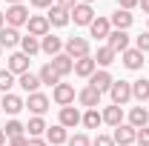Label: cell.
<instances>
[{"instance_id":"cell-37","label":"cell","mask_w":149,"mask_h":146,"mask_svg":"<svg viewBox=\"0 0 149 146\" xmlns=\"http://www.w3.org/2000/svg\"><path fill=\"white\" fill-rule=\"evenodd\" d=\"M135 146H149V126L138 129V135H135Z\"/></svg>"},{"instance_id":"cell-24","label":"cell","mask_w":149,"mask_h":146,"mask_svg":"<svg viewBox=\"0 0 149 146\" xmlns=\"http://www.w3.org/2000/svg\"><path fill=\"white\" fill-rule=\"evenodd\" d=\"M46 140H49L52 146H63L66 140H69V132L60 126V123H55V126H49V129H46Z\"/></svg>"},{"instance_id":"cell-7","label":"cell","mask_w":149,"mask_h":146,"mask_svg":"<svg viewBox=\"0 0 149 146\" xmlns=\"http://www.w3.org/2000/svg\"><path fill=\"white\" fill-rule=\"evenodd\" d=\"M26 29H29V35L32 37H46L49 32H52V26H49V20H46V15H32L29 17V23H26Z\"/></svg>"},{"instance_id":"cell-21","label":"cell","mask_w":149,"mask_h":146,"mask_svg":"<svg viewBox=\"0 0 149 146\" xmlns=\"http://www.w3.org/2000/svg\"><path fill=\"white\" fill-rule=\"evenodd\" d=\"M132 100H138V103H149V80H146V77L132 80Z\"/></svg>"},{"instance_id":"cell-47","label":"cell","mask_w":149,"mask_h":146,"mask_svg":"<svg viewBox=\"0 0 149 146\" xmlns=\"http://www.w3.org/2000/svg\"><path fill=\"white\" fill-rule=\"evenodd\" d=\"M6 3H9V6H17V3H23V0H6Z\"/></svg>"},{"instance_id":"cell-46","label":"cell","mask_w":149,"mask_h":146,"mask_svg":"<svg viewBox=\"0 0 149 146\" xmlns=\"http://www.w3.org/2000/svg\"><path fill=\"white\" fill-rule=\"evenodd\" d=\"M6 143V132H3V129H0V146Z\"/></svg>"},{"instance_id":"cell-14","label":"cell","mask_w":149,"mask_h":146,"mask_svg":"<svg viewBox=\"0 0 149 146\" xmlns=\"http://www.w3.org/2000/svg\"><path fill=\"white\" fill-rule=\"evenodd\" d=\"M80 120H83V115L74 109V106H63V109H60V120H57V123H60L63 129H74V126H80Z\"/></svg>"},{"instance_id":"cell-11","label":"cell","mask_w":149,"mask_h":146,"mask_svg":"<svg viewBox=\"0 0 149 146\" xmlns=\"http://www.w3.org/2000/svg\"><path fill=\"white\" fill-rule=\"evenodd\" d=\"M49 97L43 95V92H35V95H29V100H26V109L32 112V115H37V117H43V112L49 109Z\"/></svg>"},{"instance_id":"cell-5","label":"cell","mask_w":149,"mask_h":146,"mask_svg":"<svg viewBox=\"0 0 149 146\" xmlns=\"http://www.w3.org/2000/svg\"><path fill=\"white\" fill-rule=\"evenodd\" d=\"M135 135H138L135 126L120 123V126H115V132H112V140H115V146H135Z\"/></svg>"},{"instance_id":"cell-17","label":"cell","mask_w":149,"mask_h":146,"mask_svg":"<svg viewBox=\"0 0 149 146\" xmlns=\"http://www.w3.org/2000/svg\"><path fill=\"white\" fill-rule=\"evenodd\" d=\"M40 52H46L49 57L60 55V52H63V40H60V37H55L52 32H49L46 37H40Z\"/></svg>"},{"instance_id":"cell-48","label":"cell","mask_w":149,"mask_h":146,"mask_svg":"<svg viewBox=\"0 0 149 146\" xmlns=\"http://www.w3.org/2000/svg\"><path fill=\"white\" fill-rule=\"evenodd\" d=\"M77 3H89V6H92V3H95V0H77Z\"/></svg>"},{"instance_id":"cell-34","label":"cell","mask_w":149,"mask_h":146,"mask_svg":"<svg viewBox=\"0 0 149 146\" xmlns=\"http://www.w3.org/2000/svg\"><path fill=\"white\" fill-rule=\"evenodd\" d=\"M12 86H15V74L9 72V69H0V92H3V95H9Z\"/></svg>"},{"instance_id":"cell-10","label":"cell","mask_w":149,"mask_h":146,"mask_svg":"<svg viewBox=\"0 0 149 146\" xmlns=\"http://www.w3.org/2000/svg\"><path fill=\"white\" fill-rule=\"evenodd\" d=\"M100 97H103V95L97 89H92V86H83V89L77 92V103L86 106V109H97V106H100Z\"/></svg>"},{"instance_id":"cell-41","label":"cell","mask_w":149,"mask_h":146,"mask_svg":"<svg viewBox=\"0 0 149 146\" xmlns=\"http://www.w3.org/2000/svg\"><path fill=\"white\" fill-rule=\"evenodd\" d=\"M55 6H60V9H66V12H72L74 6H77V0H55Z\"/></svg>"},{"instance_id":"cell-30","label":"cell","mask_w":149,"mask_h":146,"mask_svg":"<svg viewBox=\"0 0 149 146\" xmlns=\"http://www.w3.org/2000/svg\"><path fill=\"white\" fill-rule=\"evenodd\" d=\"M46 120H43V117H32V120H29V123H26V132H29V138H40V135H46Z\"/></svg>"},{"instance_id":"cell-42","label":"cell","mask_w":149,"mask_h":146,"mask_svg":"<svg viewBox=\"0 0 149 146\" xmlns=\"http://www.w3.org/2000/svg\"><path fill=\"white\" fill-rule=\"evenodd\" d=\"M9 146H29V135H20V138H12Z\"/></svg>"},{"instance_id":"cell-13","label":"cell","mask_w":149,"mask_h":146,"mask_svg":"<svg viewBox=\"0 0 149 146\" xmlns=\"http://www.w3.org/2000/svg\"><path fill=\"white\" fill-rule=\"evenodd\" d=\"M49 63H52V69H55V72L60 74V77H66V74H72V72H74V60H72L69 55H66V52L55 55L52 60H49Z\"/></svg>"},{"instance_id":"cell-28","label":"cell","mask_w":149,"mask_h":146,"mask_svg":"<svg viewBox=\"0 0 149 146\" xmlns=\"http://www.w3.org/2000/svg\"><path fill=\"white\" fill-rule=\"evenodd\" d=\"M37 77H40V83H46V86H52V89H55L57 83L63 80V77H60V74L52 69V63H46V66H43V69L37 72Z\"/></svg>"},{"instance_id":"cell-33","label":"cell","mask_w":149,"mask_h":146,"mask_svg":"<svg viewBox=\"0 0 149 146\" xmlns=\"http://www.w3.org/2000/svg\"><path fill=\"white\" fill-rule=\"evenodd\" d=\"M3 132H6V138L12 140V138H20V135H26V126H23L20 120H15V117H12V120L6 123V129H3Z\"/></svg>"},{"instance_id":"cell-4","label":"cell","mask_w":149,"mask_h":146,"mask_svg":"<svg viewBox=\"0 0 149 146\" xmlns=\"http://www.w3.org/2000/svg\"><path fill=\"white\" fill-rule=\"evenodd\" d=\"M74 86H69V83H57L55 89H52V100H55L57 106L63 109V106H74Z\"/></svg>"},{"instance_id":"cell-45","label":"cell","mask_w":149,"mask_h":146,"mask_svg":"<svg viewBox=\"0 0 149 146\" xmlns=\"http://www.w3.org/2000/svg\"><path fill=\"white\" fill-rule=\"evenodd\" d=\"M6 26V12H0V29Z\"/></svg>"},{"instance_id":"cell-38","label":"cell","mask_w":149,"mask_h":146,"mask_svg":"<svg viewBox=\"0 0 149 146\" xmlns=\"http://www.w3.org/2000/svg\"><path fill=\"white\" fill-rule=\"evenodd\" d=\"M92 146H115V140H112V135H97L92 140Z\"/></svg>"},{"instance_id":"cell-35","label":"cell","mask_w":149,"mask_h":146,"mask_svg":"<svg viewBox=\"0 0 149 146\" xmlns=\"http://www.w3.org/2000/svg\"><path fill=\"white\" fill-rule=\"evenodd\" d=\"M135 49H138V52H143V55L149 52V32H143V35L135 37Z\"/></svg>"},{"instance_id":"cell-19","label":"cell","mask_w":149,"mask_h":146,"mask_svg":"<svg viewBox=\"0 0 149 146\" xmlns=\"http://www.w3.org/2000/svg\"><path fill=\"white\" fill-rule=\"evenodd\" d=\"M0 106H3V112L6 115H17L20 109H26V100L20 97V95H3V100H0Z\"/></svg>"},{"instance_id":"cell-39","label":"cell","mask_w":149,"mask_h":146,"mask_svg":"<svg viewBox=\"0 0 149 146\" xmlns=\"http://www.w3.org/2000/svg\"><path fill=\"white\" fill-rule=\"evenodd\" d=\"M29 3H32L35 9H52V6H55V0H29Z\"/></svg>"},{"instance_id":"cell-29","label":"cell","mask_w":149,"mask_h":146,"mask_svg":"<svg viewBox=\"0 0 149 146\" xmlns=\"http://www.w3.org/2000/svg\"><path fill=\"white\" fill-rule=\"evenodd\" d=\"M17 83H20V89H23V92H29V95H35V92L40 89V77H37V74H32V72L20 74V77H17Z\"/></svg>"},{"instance_id":"cell-26","label":"cell","mask_w":149,"mask_h":146,"mask_svg":"<svg viewBox=\"0 0 149 146\" xmlns=\"http://www.w3.org/2000/svg\"><path fill=\"white\" fill-rule=\"evenodd\" d=\"M132 15L129 12H123V9H118V12H115V15H112L109 17V23H112V29H118V32H126V29H129L132 26Z\"/></svg>"},{"instance_id":"cell-27","label":"cell","mask_w":149,"mask_h":146,"mask_svg":"<svg viewBox=\"0 0 149 146\" xmlns=\"http://www.w3.org/2000/svg\"><path fill=\"white\" fill-rule=\"evenodd\" d=\"M95 63H97V66H100V69H106V66H112V63H115V52H112L109 46H97V52H95Z\"/></svg>"},{"instance_id":"cell-12","label":"cell","mask_w":149,"mask_h":146,"mask_svg":"<svg viewBox=\"0 0 149 146\" xmlns=\"http://www.w3.org/2000/svg\"><path fill=\"white\" fill-rule=\"evenodd\" d=\"M112 83H115V77H112L106 69H97V72L89 77V86H92V89H97L100 95H103V92H109V89H112Z\"/></svg>"},{"instance_id":"cell-50","label":"cell","mask_w":149,"mask_h":146,"mask_svg":"<svg viewBox=\"0 0 149 146\" xmlns=\"http://www.w3.org/2000/svg\"><path fill=\"white\" fill-rule=\"evenodd\" d=\"M0 55H3V49H0Z\"/></svg>"},{"instance_id":"cell-8","label":"cell","mask_w":149,"mask_h":146,"mask_svg":"<svg viewBox=\"0 0 149 146\" xmlns=\"http://www.w3.org/2000/svg\"><path fill=\"white\" fill-rule=\"evenodd\" d=\"M6 69L15 74V77L26 74V72H29V55H23V52H15V55H9V60H6Z\"/></svg>"},{"instance_id":"cell-40","label":"cell","mask_w":149,"mask_h":146,"mask_svg":"<svg viewBox=\"0 0 149 146\" xmlns=\"http://www.w3.org/2000/svg\"><path fill=\"white\" fill-rule=\"evenodd\" d=\"M138 6V0H118V9H123V12H132Z\"/></svg>"},{"instance_id":"cell-23","label":"cell","mask_w":149,"mask_h":146,"mask_svg":"<svg viewBox=\"0 0 149 146\" xmlns=\"http://www.w3.org/2000/svg\"><path fill=\"white\" fill-rule=\"evenodd\" d=\"M20 43V32L12 29V26H3L0 29V49H15Z\"/></svg>"},{"instance_id":"cell-18","label":"cell","mask_w":149,"mask_h":146,"mask_svg":"<svg viewBox=\"0 0 149 146\" xmlns=\"http://www.w3.org/2000/svg\"><path fill=\"white\" fill-rule=\"evenodd\" d=\"M126 123L135 126V129L149 126V109H146V106H132V109H129V120H126Z\"/></svg>"},{"instance_id":"cell-43","label":"cell","mask_w":149,"mask_h":146,"mask_svg":"<svg viewBox=\"0 0 149 146\" xmlns=\"http://www.w3.org/2000/svg\"><path fill=\"white\" fill-rule=\"evenodd\" d=\"M29 146H46L43 138H29Z\"/></svg>"},{"instance_id":"cell-49","label":"cell","mask_w":149,"mask_h":146,"mask_svg":"<svg viewBox=\"0 0 149 146\" xmlns=\"http://www.w3.org/2000/svg\"><path fill=\"white\" fill-rule=\"evenodd\" d=\"M146 32H149V23H146Z\"/></svg>"},{"instance_id":"cell-36","label":"cell","mask_w":149,"mask_h":146,"mask_svg":"<svg viewBox=\"0 0 149 146\" xmlns=\"http://www.w3.org/2000/svg\"><path fill=\"white\" fill-rule=\"evenodd\" d=\"M66 143H69V146H92V140H89L86 135H80V132H77V135H72Z\"/></svg>"},{"instance_id":"cell-1","label":"cell","mask_w":149,"mask_h":146,"mask_svg":"<svg viewBox=\"0 0 149 146\" xmlns=\"http://www.w3.org/2000/svg\"><path fill=\"white\" fill-rule=\"evenodd\" d=\"M63 52L72 57V60H80V57L92 55V46H89L86 37H69V40L63 43Z\"/></svg>"},{"instance_id":"cell-15","label":"cell","mask_w":149,"mask_h":146,"mask_svg":"<svg viewBox=\"0 0 149 146\" xmlns=\"http://www.w3.org/2000/svg\"><path fill=\"white\" fill-rule=\"evenodd\" d=\"M97 72V63H95V57L92 55H86V57H80V60H74V74L77 77H92V74Z\"/></svg>"},{"instance_id":"cell-22","label":"cell","mask_w":149,"mask_h":146,"mask_svg":"<svg viewBox=\"0 0 149 146\" xmlns=\"http://www.w3.org/2000/svg\"><path fill=\"white\" fill-rule=\"evenodd\" d=\"M100 115H103V123H106V126H112V129L123 123V106H115V103H112V106H106Z\"/></svg>"},{"instance_id":"cell-31","label":"cell","mask_w":149,"mask_h":146,"mask_svg":"<svg viewBox=\"0 0 149 146\" xmlns=\"http://www.w3.org/2000/svg\"><path fill=\"white\" fill-rule=\"evenodd\" d=\"M80 123H83L86 129H97L100 123H103V115H100L97 109H86V112H83V120H80Z\"/></svg>"},{"instance_id":"cell-3","label":"cell","mask_w":149,"mask_h":146,"mask_svg":"<svg viewBox=\"0 0 149 146\" xmlns=\"http://www.w3.org/2000/svg\"><path fill=\"white\" fill-rule=\"evenodd\" d=\"M29 9L23 6V3H17V6H9L6 9V26H12V29H20V26H26L29 23Z\"/></svg>"},{"instance_id":"cell-20","label":"cell","mask_w":149,"mask_h":146,"mask_svg":"<svg viewBox=\"0 0 149 146\" xmlns=\"http://www.w3.org/2000/svg\"><path fill=\"white\" fill-rule=\"evenodd\" d=\"M109 32H112L109 17H95V20H92V26H89V35L97 37V40H106V37H109Z\"/></svg>"},{"instance_id":"cell-16","label":"cell","mask_w":149,"mask_h":146,"mask_svg":"<svg viewBox=\"0 0 149 146\" xmlns=\"http://www.w3.org/2000/svg\"><path fill=\"white\" fill-rule=\"evenodd\" d=\"M120 57H123V66H126L129 72H141L143 63H146V60H143V52H138V49H126Z\"/></svg>"},{"instance_id":"cell-44","label":"cell","mask_w":149,"mask_h":146,"mask_svg":"<svg viewBox=\"0 0 149 146\" xmlns=\"http://www.w3.org/2000/svg\"><path fill=\"white\" fill-rule=\"evenodd\" d=\"M138 6L143 9V15H149V0H138Z\"/></svg>"},{"instance_id":"cell-32","label":"cell","mask_w":149,"mask_h":146,"mask_svg":"<svg viewBox=\"0 0 149 146\" xmlns=\"http://www.w3.org/2000/svg\"><path fill=\"white\" fill-rule=\"evenodd\" d=\"M20 49H23V55H37L40 52V40L37 37H32V35H26V37H20Z\"/></svg>"},{"instance_id":"cell-2","label":"cell","mask_w":149,"mask_h":146,"mask_svg":"<svg viewBox=\"0 0 149 146\" xmlns=\"http://www.w3.org/2000/svg\"><path fill=\"white\" fill-rule=\"evenodd\" d=\"M109 97H112L115 106H126L132 100V83L129 80H115L112 89H109Z\"/></svg>"},{"instance_id":"cell-25","label":"cell","mask_w":149,"mask_h":146,"mask_svg":"<svg viewBox=\"0 0 149 146\" xmlns=\"http://www.w3.org/2000/svg\"><path fill=\"white\" fill-rule=\"evenodd\" d=\"M46 20H49V26L60 29V26H66L72 17H69V12H66V9H60V6H52V9H49V15H46Z\"/></svg>"},{"instance_id":"cell-9","label":"cell","mask_w":149,"mask_h":146,"mask_svg":"<svg viewBox=\"0 0 149 146\" xmlns=\"http://www.w3.org/2000/svg\"><path fill=\"white\" fill-rule=\"evenodd\" d=\"M106 46H109L115 55H123V52L129 49V35H126V32H118V29H112L109 37H106Z\"/></svg>"},{"instance_id":"cell-6","label":"cell","mask_w":149,"mask_h":146,"mask_svg":"<svg viewBox=\"0 0 149 146\" xmlns=\"http://www.w3.org/2000/svg\"><path fill=\"white\" fill-rule=\"evenodd\" d=\"M69 17L74 20V26H92V20H95V9L89 6V3H77L72 12H69Z\"/></svg>"}]
</instances>
